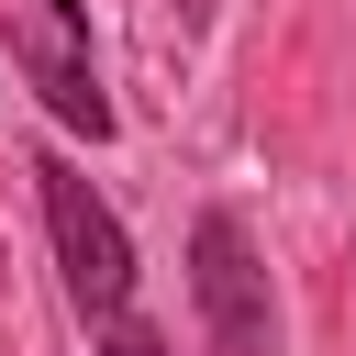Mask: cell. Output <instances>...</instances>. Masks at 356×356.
Segmentation results:
<instances>
[{
  "label": "cell",
  "instance_id": "277c9868",
  "mask_svg": "<svg viewBox=\"0 0 356 356\" xmlns=\"http://www.w3.org/2000/svg\"><path fill=\"white\" fill-rule=\"evenodd\" d=\"M100 356H167V334H156V323H111V334H100Z\"/></svg>",
  "mask_w": 356,
  "mask_h": 356
},
{
  "label": "cell",
  "instance_id": "3957f363",
  "mask_svg": "<svg viewBox=\"0 0 356 356\" xmlns=\"http://www.w3.org/2000/svg\"><path fill=\"white\" fill-rule=\"evenodd\" d=\"M11 56L33 67V89H44V111L67 122V134H111V100H100V78H89V44H78V22H56V11H22L11 22Z\"/></svg>",
  "mask_w": 356,
  "mask_h": 356
},
{
  "label": "cell",
  "instance_id": "7a4b0ae2",
  "mask_svg": "<svg viewBox=\"0 0 356 356\" xmlns=\"http://www.w3.org/2000/svg\"><path fill=\"white\" fill-rule=\"evenodd\" d=\"M189 300L211 323V356H278V289H267V267H256L234 211L189 222Z\"/></svg>",
  "mask_w": 356,
  "mask_h": 356
},
{
  "label": "cell",
  "instance_id": "6da1fadb",
  "mask_svg": "<svg viewBox=\"0 0 356 356\" xmlns=\"http://www.w3.org/2000/svg\"><path fill=\"white\" fill-rule=\"evenodd\" d=\"M33 189H44V234H56L67 300H78L89 323H134V234L111 222V200H100L67 156H33Z\"/></svg>",
  "mask_w": 356,
  "mask_h": 356
}]
</instances>
